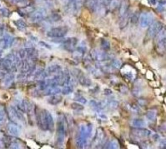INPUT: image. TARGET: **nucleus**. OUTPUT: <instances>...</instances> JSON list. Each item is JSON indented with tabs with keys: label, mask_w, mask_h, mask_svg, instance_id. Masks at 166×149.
Returning <instances> with one entry per match:
<instances>
[{
	"label": "nucleus",
	"mask_w": 166,
	"mask_h": 149,
	"mask_svg": "<svg viewBox=\"0 0 166 149\" xmlns=\"http://www.w3.org/2000/svg\"><path fill=\"white\" fill-rule=\"evenodd\" d=\"M14 24L16 25L17 28H18L19 30H24L25 28H27V24L23 19H18L17 21H14Z\"/></svg>",
	"instance_id": "obj_17"
},
{
	"label": "nucleus",
	"mask_w": 166,
	"mask_h": 149,
	"mask_svg": "<svg viewBox=\"0 0 166 149\" xmlns=\"http://www.w3.org/2000/svg\"><path fill=\"white\" fill-rule=\"evenodd\" d=\"M0 14H1L2 16H4V17H8L9 14H10V12L6 8H0Z\"/></svg>",
	"instance_id": "obj_28"
},
{
	"label": "nucleus",
	"mask_w": 166,
	"mask_h": 149,
	"mask_svg": "<svg viewBox=\"0 0 166 149\" xmlns=\"http://www.w3.org/2000/svg\"><path fill=\"white\" fill-rule=\"evenodd\" d=\"M47 2V4L49 5H54V0H45Z\"/></svg>",
	"instance_id": "obj_38"
},
{
	"label": "nucleus",
	"mask_w": 166,
	"mask_h": 149,
	"mask_svg": "<svg viewBox=\"0 0 166 149\" xmlns=\"http://www.w3.org/2000/svg\"><path fill=\"white\" fill-rule=\"evenodd\" d=\"M78 78H79V82L81 85L83 86H86V87H89L91 85V80L90 79V78H88L87 76H85L82 72L78 75Z\"/></svg>",
	"instance_id": "obj_11"
},
{
	"label": "nucleus",
	"mask_w": 166,
	"mask_h": 149,
	"mask_svg": "<svg viewBox=\"0 0 166 149\" xmlns=\"http://www.w3.org/2000/svg\"><path fill=\"white\" fill-rule=\"evenodd\" d=\"M71 108H73V110L81 111L83 109V106H82V104L78 103H71Z\"/></svg>",
	"instance_id": "obj_25"
},
{
	"label": "nucleus",
	"mask_w": 166,
	"mask_h": 149,
	"mask_svg": "<svg viewBox=\"0 0 166 149\" xmlns=\"http://www.w3.org/2000/svg\"><path fill=\"white\" fill-rule=\"evenodd\" d=\"M47 15V10L45 8H38L35 9L31 14H30V18L29 20L31 23H38L42 21Z\"/></svg>",
	"instance_id": "obj_1"
},
{
	"label": "nucleus",
	"mask_w": 166,
	"mask_h": 149,
	"mask_svg": "<svg viewBox=\"0 0 166 149\" xmlns=\"http://www.w3.org/2000/svg\"><path fill=\"white\" fill-rule=\"evenodd\" d=\"M119 5V0H111L110 3L109 4L108 6H109L110 10H114Z\"/></svg>",
	"instance_id": "obj_23"
},
{
	"label": "nucleus",
	"mask_w": 166,
	"mask_h": 149,
	"mask_svg": "<svg viewBox=\"0 0 166 149\" xmlns=\"http://www.w3.org/2000/svg\"><path fill=\"white\" fill-rule=\"evenodd\" d=\"M111 108H116L118 107V102L115 100H110L108 102V105Z\"/></svg>",
	"instance_id": "obj_31"
},
{
	"label": "nucleus",
	"mask_w": 166,
	"mask_h": 149,
	"mask_svg": "<svg viewBox=\"0 0 166 149\" xmlns=\"http://www.w3.org/2000/svg\"><path fill=\"white\" fill-rule=\"evenodd\" d=\"M73 90V86L72 85V84H70V83H69V84H67V85H65V86L63 87L62 92L63 94H70V93H72Z\"/></svg>",
	"instance_id": "obj_20"
},
{
	"label": "nucleus",
	"mask_w": 166,
	"mask_h": 149,
	"mask_svg": "<svg viewBox=\"0 0 166 149\" xmlns=\"http://www.w3.org/2000/svg\"><path fill=\"white\" fill-rule=\"evenodd\" d=\"M101 46L104 49V50H109L110 49V43L107 40H105V39H102L101 40Z\"/></svg>",
	"instance_id": "obj_26"
},
{
	"label": "nucleus",
	"mask_w": 166,
	"mask_h": 149,
	"mask_svg": "<svg viewBox=\"0 0 166 149\" xmlns=\"http://www.w3.org/2000/svg\"><path fill=\"white\" fill-rule=\"evenodd\" d=\"M78 43V39L76 38H63L62 41V45L63 49L68 51H73L76 48Z\"/></svg>",
	"instance_id": "obj_5"
},
{
	"label": "nucleus",
	"mask_w": 166,
	"mask_h": 149,
	"mask_svg": "<svg viewBox=\"0 0 166 149\" xmlns=\"http://www.w3.org/2000/svg\"><path fill=\"white\" fill-rule=\"evenodd\" d=\"M132 124L133 126H135L136 128H142V127H145V122L144 120H142V119H135L133 122H132Z\"/></svg>",
	"instance_id": "obj_19"
},
{
	"label": "nucleus",
	"mask_w": 166,
	"mask_h": 149,
	"mask_svg": "<svg viewBox=\"0 0 166 149\" xmlns=\"http://www.w3.org/2000/svg\"><path fill=\"white\" fill-rule=\"evenodd\" d=\"M12 67V60L8 59H0V69L3 71H8L11 69Z\"/></svg>",
	"instance_id": "obj_10"
},
{
	"label": "nucleus",
	"mask_w": 166,
	"mask_h": 149,
	"mask_svg": "<svg viewBox=\"0 0 166 149\" xmlns=\"http://www.w3.org/2000/svg\"><path fill=\"white\" fill-rule=\"evenodd\" d=\"M146 118H148L149 121H155L156 118V113L155 111H149L146 114Z\"/></svg>",
	"instance_id": "obj_24"
},
{
	"label": "nucleus",
	"mask_w": 166,
	"mask_h": 149,
	"mask_svg": "<svg viewBox=\"0 0 166 149\" xmlns=\"http://www.w3.org/2000/svg\"><path fill=\"white\" fill-rule=\"evenodd\" d=\"M60 69H61L60 66H59V65H54V66L49 67V69H48V73H56V72H58Z\"/></svg>",
	"instance_id": "obj_27"
},
{
	"label": "nucleus",
	"mask_w": 166,
	"mask_h": 149,
	"mask_svg": "<svg viewBox=\"0 0 166 149\" xmlns=\"http://www.w3.org/2000/svg\"><path fill=\"white\" fill-rule=\"evenodd\" d=\"M50 20L51 21H54V22H57V21H59L60 19H61V16L59 15V14H57V13H55V14H53L51 16H50Z\"/></svg>",
	"instance_id": "obj_30"
},
{
	"label": "nucleus",
	"mask_w": 166,
	"mask_h": 149,
	"mask_svg": "<svg viewBox=\"0 0 166 149\" xmlns=\"http://www.w3.org/2000/svg\"><path fill=\"white\" fill-rule=\"evenodd\" d=\"M14 38L10 35H5L4 38L0 39V48L2 49H6L9 48L13 42H14Z\"/></svg>",
	"instance_id": "obj_8"
},
{
	"label": "nucleus",
	"mask_w": 166,
	"mask_h": 149,
	"mask_svg": "<svg viewBox=\"0 0 166 149\" xmlns=\"http://www.w3.org/2000/svg\"><path fill=\"white\" fill-rule=\"evenodd\" d=\"M57 142L59 144H62L64 140V125H63V122L59 121L58 122V127H57Z\"/></svg>",
	"instance_id": "obj_7"
},
{
	"label": "nucleus",
	"mask_w": 166,
	"mask_h": 149,
	"mask_svg": "<svg viewBox=\"0 0 166 149\" xmlns=\"http://www.w3.org/2000/svg\"><path fill=\"white\" fill-rule=\"evenodd\" d=\"M159 4H161V5L162 6H164V4H165V1L164 0H160V1H159Z\"/></svg>",
	"instance_id": "obj_42"
},
{
	"label": "nucleus",
	"mask_w": 166,
	"mask_h": 149,
	"mask_svg": "<svg viewBox=\"0 0 166 149\" xmlns=\"http://www.w3.org/2000/svg\"><path fill=\"white\" fill-rule=\"evenodd\" d=\"M11 3H13L14 4H17V5H20L22 7L26 6L28 4V0H9Z\"/></svg>",
	"instance_id": "obj_22"
},
{
	"label": "nucleus",
	"mask_w": 166,
	"mask_h": 149,
	"mask_svg": "<svg viewBox=\"0 0 166 149\" xmlns=\"http://www.w3.org/2000/svg\"><path fill=\"white\" fill-rule=\"evenodd\" d=\"M149 26H150V28H149V31H148V37L152 38L156 37V35L162 30L164 24L161 22L157 21V22H155L154 24H151Z\"/></svg>",
	"instance_id": "obj_4"
},
{
	"label": "nucleus",
	"mask_w": 166,
	"mask_h": 149,
	"mask_svg": "<svg viewBox=\"0 0 166 149\" xmlns=\"http://www.w3.org/2000/svg\"><path fill=\"white\" fill-rule=\"evenodd\" d=\"M82 4H83L82 0H70L66 5V11L69 14H78L82 7Z\"/></svg>",
	"instance_id": "obj_3"
},
{
	"label": "nucleus",
	"mask_w": 166,
	"mask_h": 149,
	"mask_svg": "<svg viewBox=\"0 0 166 149\" xmlns=\"http://www.w3.org/2000/svg\"><path fill=\"white\" fill-rule=\"evenodd\" d=\"M27 55V51H26V49H21L19 50V52H18V56H19V58L21 59H24Z\"/></svg>",
	"instance_id": "obj_33"
},
{
	"label": "nucleus",
	"mask_w": 166,
	"mask_h": 149,
	"mask_svg": "<svg viewBox=\"0 0 166 149\" xmlns=\"http://www.w3.org/2000/svg\"><path fill=\"white\" fill-rule=\"evenodd\" d=\"M138 12H135V14H132L131 17H130V22H131L132 24H136L137 23V21L138 20Z\"/></svg>",
	"instance_id": "obj_29"
},
{
	"label": "nucleus",
	"mask_w": 166,
	"mask_h": 149,
	"mask_svg": "<svg viewBox=\"0 0 166 149\" xmlns=\"http://www.w3.org/2000/svg\"><path fill=\"white\" fill-rule=\"evenodd\" d=\"M112 65L114 67V68H119L122 65L121 61H119V59H114L112 62Z\"/></svg>",
	"instance_id": "obj_32"
},
{
	"label": "nucleus",
	"mask_w": 166,
	"mask_h": 149,
	"mask_svg": "<svg viewBox=\"0 0 166 149\" xmlns=\"http://www.w3.org/2000/svg\"><path fill=\"white\" fill-rule=\"evenodd\" d=\"M4 76H5V74L4 72H0V79H4Z\"/></svg>",
	"instance_id": "obj_41"
},
{
	"label": "nucleus",
	"mask_w": 166,
	"mask_h": 149,
	"mask_svg": "<svg viewBox=\"0 0 166 149\" xmlns=\"http://www.w3.org/2000/svg\"><path fill=\"white\" fill-rule=\"evenodd\" d=\"M39 44H41V45H43V47H45V48H47V49H50V46L48 45L46 43H44V42H40L39 43Z\"/></svg>",
	"instance_id": "obj_36"
},
{
	"label": "nucleus",
	"mask_w": 166,
	"mask_h": 149,
	"mask_svg": "<svg viewBox=\"0 0 166 149\" xmlns=\"http://www.w3.org/2000/svg\"><path fill=\"white\" fill-rule=\"evenodd\" d=\"M4 84L6 85V86H10V84L13 82V80H14V75L13 74H8L6 76H4Z\"/></svg>",
	"instance_id": "obj_21"
},
{
	"label": "nucleus",
	"mask_w": 166,
	"mask_h": 149,
	"mask_svg": "<svg viewBox=\"0 0 166 149\" xmlns=\"http://www.w3.org/2000/svg\"><path fill=\"white\" fill-rule=\"evenodd\" d=\"M68 28L65 26L63 27H58V28H54L50 29L48 33H47V36L49 38H60L64 37L67 33H68Z\"/></svg>",
	"instance_id": "obj_2"
},
{
	"label": "nucleus",
	"mask_w": 166,
	"mask_h": 149,
	"mask_svg": "<svg viewBox=\"0 0 166 149\" xmlns=\"http://www.w3.org/2000/svg\"><path fill=\"white\" fill-rule=\"evenodd\" d=\"M36 8L33 6H24L19 9V13H23L22 15H26V14H31Z\"/></svg>",
	"instance_id": "obj_15"
},
{
	"label": "nucleus",
	"mask_w": 166,
	"mask_h": 149,
	"mask_svg": "<svg viewBox=\"0 0 166 149\" xmlns=\"http://www.w3.org/2000/svg\"><path fill=\"white\" fill-rule=\"evenodd\" d=\"M135 134L136 136H138L140 138H146V137H149L151 135V132L147 130V129H143V128H137L135 129Z\"/></svg>",
	"instance_id": "obj_14"
},
{
	"label": "nucleus",
	"mask_w": 166,
	"mask_h": 149,
	"mask_svg": "<svg viewBox=\"0 0 166 149\" xmlns=\"http://www.w3.org/2000/svg\"><path fill=\"white\" fill-rule=\"evenodd\" d=\"M104 94L105 95H110V94H112V91L110 90V89H104Z\"/></svg>",
	"instance_id": "obj_37"
},
{
	"label": "nucleus",
	"mask_w": 166,
	"mask_h": 149,
	"mask_svg": "<svg viewBox=\"0 0 166 149\" xmlns=\"http://www.w3.org/2000/svg\"><path fill=\"white\" fill-rule=\"evenodd\" d=\"M119 13H120V16L124 17V16H127L129 13V6L127 4H123L120 6L119 8Z\"/></svg>",
	"instance_id": "obj_18"
},
{
	"label": "nucleus",
	"mask_w": 166,
	"mask_h": 149,
	"mask_svg": "<svg viewBox=\"0 0 166 149\" xmlns=\"http://www.w3.org/2000/svg\"><path fill=\"white\" fill-rule=\"evenodd\" d=\"M45 117H46V121H47V124H48V130L50 131H54V119H53L52 115L50 114V113L47 110H44Z\"/></svg>",
	"instance_id": "obj_12"
},
{
	"label": "nucleus",
	"mask_w": 166,
	"mask_h": 149,
	"mask_svg": "<svg viewBox=\"0 0 166 149\" xmlns=\"http://www.w3.org/2000/svg\"><path fill=\"white\" fill-rule=\"evenodd\" d=\"M109 148H117L118 144L114 141H112V142H109V147H108Z\"/></svg>",
	"instance_id": "obj_35"
},
{
	"label": "nucleus",
	"mask_w": 166,
	"mask_h": 149,
	"mask_svg": "<svg viewBox=\"0 0 166 149\" xmlns=\"http://www.w3.org/2000/svg\"><path fill=\"white\" fill-rule=\"evenodd\" d=\"M8 132L10 133L12 136H18L20 134V130L18 126L17 123H15L14 122H10L8 125Z\"/></svg>",
	"instance_id": "obj_9"
},
{
	"label": "nucleus",
	"mask_w": 166,
	"mask_h": 149,
	"mask_svg": "<svg viewBox=\"0 0 166 149\" xmlns=\"http://www.w3.org/2000/svg\"><path fill=\"white\" fill-rule=\"evenodd\" d=\"M76 100L78 102H80V103H86L87 100L85 99V97H83V96H80V95H78L76 97Z\"/></svg>",
	"instance_id": "obj_34"
},
{
	"label": "nucleus",
	"mask_w": 166,
	"mask_h": 149,
	"mask_svg": "<svg viewBox=\"0 0 166 149\" xmlns=\"http://www.w3.org/2000/svg\"><path fill=\"white\" fill-rule=\"evenodd\" d=\"M159 135L158 134H154L153 135V139L155 140V141H157V140H159Z\"/></svg>",
	"instance_id": "obj_39"
},
{
	"label": "nucleus",
	"mask_w": 166,
	"mask_h": 149,
	"mask_svg": "<svg viewBox=\"0 0 166 149\" xmlns=\"http://www.w3.org/2000/svg\"><path fill=\"white\" fill-rule=\"evenodd\" d=\"M149 3L153 5H155L157 4V0H149Z\"/></svg>",
	"instance_id": "obj_40"
},
{
	"label": "nucleus",
	"mask_w": 166,
	"mask_h": 149,
	"mask_svg": "<svg viewBox=\"0 0 166 149\" xmlns=\"http://www.w3.org/2000/svg\"><path fill=\"white\" fill-rule=\"evenodd\" d=\"M138 19H139V24L142 28H146V27H149V25L152 24L154 16L149 13H145L139 16Z\"/></svg>",
	"instance_id": "obj_6"
},
{
	"label": "nucleus",
	"mask_w": 166,
	"mask_h": 149,
	"mask_svg": "<svg viewBox=\"0 0 166 149\" xmlns=\"http://www.w3.org/2000/svg\"><path fill=\"white\" fill-rule=\"evenodd\" d=\"M26 51H27V54L28 55V58H29V59L31 61L37 59V58H38V52L35 49H26Z\"/></svg>",
	"instance_id": "obj_16"
},
{
	"label": "nucleus",
	"mask_w": 166,
	"mask_h": 149,
	"mask_svg": "<svg viewBox=\"0 0 166 149\" xmlns=\"http://www.w3.org/2000/svg\"><path fill=\"white\" fill-rule=\"evenodd\" d=\"M63 100V97L61 95H59V94H54L51 97H49V99L48 100L49 103L52 104V105H57L59 104V103H61Z\"/></svg>",
	"instance_id": "obj_13"
}]
</instances>
